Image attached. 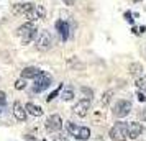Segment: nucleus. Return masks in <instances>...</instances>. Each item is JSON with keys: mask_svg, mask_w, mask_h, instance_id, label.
<instances>
[{"mask_svg": "<svg viewBox=\"0 0 146 141\" xmlns=\"http://www.w3.org/2000/svg\"><path fill=\"white\" fill-rule=\"evenodd\" d=\"M48 133H59L61 128H62V118H61L59 115H51V117H48L46 120V125H44Z\"/></svg>", "mask_w": 146, "mask_h": 141, "instance_id": "0eeeda50", "label": "nucleus"}, {"mask_svg": "<svg viewBox=\"0 0 146 141\" xmlns=\"http://www.w3.org/2000/svg\"><path fill=\"white\" fill-rule=\"evenodd\" d=\"M17 36L21 38V43L23 44H28V43L35 41L36 36H38V28L35 25V21H27L25 25L18 26L17 28Z\"/></svg>", "mask_w": 146, "mask_h": 141, "instance_id": "f257e3e1", "label": "nucleus"}, {"mask_svg": "<svg viewBox=\"0 0 146 141\" xmlns=\"http://www.w3.org/2000/svg\"><path fill=\"white\" fill-rule=\"evenodd\" d=\"M94 141H104V138H100V136H97V138H94Z\"/></svg>", "mask_w": 146, "mask_h": 141, "instance_id": "7c9ffc66", "label": "nucleus"}, {"mask_svg": "<svg viewBox=\"0 0 146 141\" xmlns=\"http://www.w3.org/2000/svg\"><path fill=\"white\" fill-rule=\"evenodd\" d=\"M51 84H53V77L48 74V72H44V71H43V72H41V74L35 79L33 92H38V94H40V92H43V90H46Z\"/></svg>", "mask_w": 146, "mask_h": 141, "instance_id": "423d86ee", "label": "nucleus"}, {"mask_svg": "<svg viewBox=\"0 0 146 141\" xmlns=\"http://www.w3.org/2000/svg\"><path fill=\"white\" fill-rule=\"evenodd\" d=\"M56 30H58V33H59V36H61L62 41L69 40V25H67V21L58 20L56 21Z\"/></svg>", "mask_w": 146, "mask_h": 141, "instance_id": "f8f14e48", "label": "nucleus"}, {"mask_svg": "<svg viewBox=\"0 0 146 141\" xmlns=\"http://www.w3.org/2000/svg\"><path fill=\"white\" fill-rule=\"evenodd\" d=\"M53 141H67V138H66V136H64L62 133H54Z\"/></svg>", "mask_w": 146, "mask_h": 141, "instance_id": "b1692460", "label": "nucleus"}, {"mask_svg": "<svg viewBox=\"0 0 146 141\" xmlns=\"http://www.w3.org/2000/svg\"><path fill=\"white\" fill-rule=\"evenodd\" d=\"M62 87H64V84H59V85H58V87L54 89L53 92H51V94H49V95L46 97V100H48V102L54 100V99H56V97H58V95L61 94V90H62Z\"/></svg>", "mask_w": 146, "mask_h": 141, "instance_id": "412c9836", "label": "nucleus"}, {"mask_svg": "<svg viewBox=\"0 0 146 141\" xmlns=\"http://www.w3.org/2000/svg\"><path fill=\"white\" fill-rule=\"evenodd\" d=\"M80 90V94L84 95V99H89V100H92V97H94V90L90 87H86V85H82V87L79 89Z\"/></svg>", "mask_w": 146, "mask_h": 141, "instance_id": "aec40b11", "label": "nucleus"}, {"mask_svg": "<svg viewBox=\"0 0 146 141\" xmlns=\"http://www.w3.org/2000/svg\"><path fill=\"white\" fill-rule=\"evenodd\" d=\"M7 105V95L5 92H0V107H5Z\"/></svg>", "mask_w": 146, "mask_h": 141, "instance_id": "393cba45", "label": "nucleus"}, {"mask_svg": "<svg viewBox=\"0 0 146 141\" xmlns=\"http://www.w3.org/2000/svg\"><path fill=\"white\" fill-rule=\"evenodd\" d=\"M35 46H36V49H40V51L51 49L53 48V36L49 34V31H46V30L40 31L38 36H36V40H35Z\"/></svg>", "mask_w": 146, "mask_h": 141, "instance_id": "20e7f679", "label": "nucleus"}, {"mask_svg": "<svg viewBox=\"0 0 146 141\" xmlns=\"http://www.w3.org/2000/svg\"><path fill=\"white\" fill-rule=\"evenodd\" d=\"M136 97H138L139 102H146V97H145V94H143V92H138V94H136Z\"/></svg>", "mask_w": 146, "mask_h": 141, "instance_id": "bb28decb", "label": "nucleus"}, {"mask_svg": "<svg viewBox=\"0 0 146 141\" xmlns=\"http://www.w3.org/2000/svg\"><path fill=\"white\" fill-rule=\"evenodd\" d=\"M145 131V126L139 121H130L128 123V138L130 140H136L138 136H141Z\"/></svg>", "mask_w": 146, "mask_h": 141, "instance_id": "9d476101", "label": "nucleus"}, {"mask_svg": "<svg viewBox=\"0 0 146 141\" xmlns=\"http://www.w3.org/2000/svg\"><path fill=\"white\" fill-rule=\"evenodd\" d=\"M61 99L64 102H71L74 99V89L71 87V85L62 87V90H61Z\"/></svg>", "mask_w": 146, "mask_h": 141, "instance_id": "f3484780", "label": "nucleus"}, {"mask_svg": "<svg viewBox=\"0 0 146 141\" xmlns=\"http://www.w3.org/2000/svg\"><path fill=\"white\" fill-rule=\"evenodd\" d=\"M131 112V102L125 100V99H120L117 100V103L113 105V115L117 118H125L126 115H130Z\"/></svg>", "mask_w": 146, "mask_h": 141, "instance_id": "39448f33", "label": "nucleus"}, {"mask_svg": "<svg viewBox=\"0 0 146 141\" xmlns=\"http://www.w3.org/2000/svg\"><path fill=\"white\" fill-rule=\"evenodd\" d=\"M139 118L143 121H146V110H143V112H139Z\"/></svg>", "mask_w": 146, "mask_h": 141, "instance_id": "c85d7f7f", "label": "nucleus"}, {"mask_svg": "<svg viewBox=\"0 0 146 141\" xmlns=\"http://www.w3.org/2000/svg\"><path fill=\"white\" fill-rule=\"evenodd\" d=\"M135 85L138 87L139 92L146 94V75H139L138 79H136V82H135Z\"/></svg>", "mask_w": 146, "mask_h": 141, "instance_id": "a211bd4d", "label": "nucleus"}, {"mask_svg": "<svg viewBox=\"0 0 146 141\" xmlns=\"http://www.w3.org/2000/svg\"><path fill=\"white\" fill-rule=\"evenodd\" d=\"M110 138L113 141H126L128 140V121H117L110 128Z\"/></svg>", "mask_w": 146, "mask_h": 141, "instance_id": "f03ea898", "label": "nucleus"}, {"mask_svg": "<svg viewBox=\"0 0 146 141\" xmlns=\"http://www.w3.org/2000/svg\"><path fill=\"white\" fill-rule=\"evenodd\" d=\"M131 17H133L131 12H125V20L128 21V23H131V25H133V23H135V18H131Z\"/></svg>", "mask_w": 146, "mask_h": 141, "instance_id": "a878e982", "label": "nucleus"}, {"mask_svg": "<svg viewBox=\"0 0 146 141\" xmlns=\"http://www.w3.org/2000/svg\"><path fill=\"white\" fill-rule=\"evenodd\" d=\"M112 97H113V90H107L105 94L102 95V100H100L102 107H108L110 102H112Z\"/></svg>", "mask_w": 146, "mask_h": 141, "instance_id": "6ab92c4d", "label": "nucleus"}, {"mask_svg": "<svg viewBox=\"0 0 146 141\" xmlns=\"http://www.w3.org/2000/svg\"><path fill=\"white\" fill-rule=\"evenodd\" d=\"M67 66L69 67H76V69H77V67H79V69H84V64H82L77 58H71V59L67 61Z\"/></svg>", "mask_w": 146, "mask_h": 141, "instance_id": "4be33fe9", "label": "nucleus"}, {"mask_svg": "<svg viewBox=\"0 0 146 141\" xmlns=\"http://www.w3.org/2000/svg\"><path fill=\"white\" fill-rule=\"evenodd\" d=\"M25 110H27V113L33 115V117H41L43 115V108L35 105L33 102H28L27 105H25Z\"/></svg>", "mask_w": 146, "mask_h": 141, "instance_id": "2eb2a0df", "label": "nucleus"}, {"mask_svg": "<svg viewBox=\"0 0 146 141\" xmlns=\"http://www.w3.org/2000/svg\"><path fill=\"white\" fill-rule=\"evenodd\" d=\"M128 72H130V75L139 77V75L143 74V64H141V62H131V64L128 66Z\"/></svg>", "mask_w": 146, "mask_h": 141, "instance_id": "dca6fc26", "label": "nucleus"}, {"mask_svg": "<svg viewBox=\"0 0 146 141\" xmlns=\"http://www.w3.org/2000/svg\"><path fill=\"white\" fill-rule=\"evenodd\" d=\"M90 103H92V100H89V99H80V100L72 107L74 115H77L80 118L87 117V115H89V110H90Z\"/></svg>", "mask_w": 146, "mask_h": 141, "instance_id": "6e6552de", "label": "nucleus"}, {"mask_svg": "<svg viewBox=\"0 0 146 141\" xmlns=\"http://www.w3.org/2000/svg\"><path fill=\"white\" fill-rule=\"evenodd\" d=\"M67 131L79 141H87L89 138H90V130H89V128L87 126H79V125H76V123H72V121H67Z\"/></svg>", "mask_w": 146, "mask_h": 141, "instance_id": "7ed1b4c3", "label": "nucleus"}, {"mask_svg": "<svg viewBox=\"0 0 146 141\" xmlns=\"http://www.w3.org/2000/svg\"><path fill=\"white\" fill-rule=\"evenodd\" d=\"M28 18V21H38V20H43L44 17H46V8L43 7V5H35L27 15H25Z\"/></svg>", "mask_w": 146, "mask_h": 141, "instance_id": "1a4fd4ad", "label": "nucleus"}, {"mask_svg": "<svg viewBox=\"0 0 146 141\" xmlns=\"http://www.w3.org/2000/svg\"><path fill=\"white\" fill-rule=\"evenodd\" d=\"M35 7V3H31V2H25V3H15L13 7H12V13L13 15H25L31 10V8Z\"/></svg>", "mask_w": 146, "mask_h": 141, "instance_id": "9b49d317", "label": "nucleus"}, {"mask_svg": "<svg viewBox=\"0 0 146 141\" xmlns=\"http://www.w3.org/2000/svg\"><path fill=\"white\" fill-rule=\"evenodd\" d=\"M13 117L18 121H25L27 120V110H25V107L21 105L20 102H15L13 103Z\"/></svg>", "mask_w": 146, "mask_h": 141, "instance_id": "ddd939ff", "label": "nucleus"}, {"mask_svg": "<svg viewBox=\"0 0 146 141\" xmlns=\"http://www.w3.org/2000/svg\"><path fill=\"white\" fill-rule=\"evenodd\" d=\"M25 141H38L33 134H25Z\"/></svg>", "mask_w": 146, "mask_h": 141, "instance_id": "cd10ccee", "label": "nucleus"}, {"mask_svg": "<svg viewBox=\"0 0 146 141\" xmlns=\"http://www.w3.org/2000/svg\"><path fill=\"white\" fill-rule=\"evenodd\" d=\"M64 2H66L67 5H74V0H64Z\"/></svg>", "mask_w": 146, "mask_h": 141, "instance_id": "c756f323", "label": "nucleus"}, {"mask_svg": "<svg viewBox=\"0 0 146 141\" xmlns=\"http://www.w3.org/2000/svg\"><path fill=\"white\" fill-rule=\"evenodd\" d=\"M25 87H27V79L21 77V79H18V81L15 82V89H17V90H23Z\"/></svg>", "mask_w": 146, "mask_h": 141, "instance_id": "5701e85b", "label": "nucleus"}, {"mask_svg": "<svg viewBox=\"0 0 146 141\" xmlns=\"http://www.w3.org/2000/svg\"><path fill=\"white\" fill-rule=\"evenodd\" d=\"M41 72H43V71H41L40 67H31L30 66V67H25V69L21 71V77H23V79H36Z\"/></svg>", "mask_w": 146, "mask_h": 141, "instance_id": "4468645a", "label": "nucleus"}]
</instances>
